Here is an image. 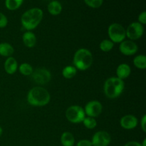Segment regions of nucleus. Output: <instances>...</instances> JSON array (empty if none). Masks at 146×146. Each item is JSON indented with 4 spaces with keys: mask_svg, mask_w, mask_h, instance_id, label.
Segmentation results:
<instances>
[{
    "mask_svg": "<svg viewBox=\"0 0 146 146\" xmlns=\"http://www.w3.org/2000/svg\"><path fill=\"white\" fill-rule=\"evenodd\" d=\"M43 17L44 13L41 9L37 7L31 8L26 11L21 16V25L27 31H32L39 25Z\"/></svg>",
    "mask_w": 146,
    "mask_h": 146,
    "instance_id": "nucleus-1",
    "label": "nucleus"
},
{
    "mask_svg": "<svg viewBox=\"0 0 146 146\" xmlns=\"http://www.w3.org/2000/svg\"><path fill=\"white\" fill-rule=\"evenodd\" d=\"M51 100L48 91L42 86H35L29 90L27 94V101L33 106H44Z\"/></svg>",
    "mask_w": 146,
    "mask_h": 146,
    "instance_id": "nucleus-2",
    "label": "nucleus"
},
{
    "mask_svg": "<svg viewBox=\"0 0 146 146\" xmlns=\"http://www.w3.org/2000/svg\"><path fill=\"white\" fill-rule=\"evenodd\" d=\"M125 88L123 80L116 76L110 77L104 83V92L106 96L110 99H114L121 95Z\"/></svg>",
    "mask_w": 146,
    "mask_h": 146,
    "instance_id": "nucleus-3",
    "label": "nucleus"
},
{
    "mask_svg": "<svg viewBox=\"0 0 146 146\" xmlns=\"http://www.w3.org/2000/svg\"><path fill=\"white\" fill-rule=\"evenodd\" d=\"M94 61L93 54L88 49L81 48L75 52L73 58L74 66L79 71H86L91 66Z\"/></svg>",
    "mask_w": 146,
    "mask_h": 146,
    "instance_id": "nucleus-4",
    "label": "nucleus"
},
{
    "mask_svg": "<svg viewBox=\"0 0 146 146\" xmlns=\"http://www.w3.org/2000/svg\"><path fill=\"white\" fill-rule=\"evenodd\" d=\"M65 115L66 119L72 123H82L86 116L84 108L77 105H73L68 107L66 111Z\"/></svg>",
    "mask_w": 146,
    "mask_h": 146,
    "instance_id": "nucleus-5",
    "label": "nucleus"
},
{
    "mask_svg": "<svg viewBox=\"0 0 146 146\" xmlns=\"http://www.w3.org/2000/svg\"><path fill=\"white\" fill-rule=\"evenodd\" d=\"M108 34L113 43H121L126 38L125 29L118 23H113L108 27Z\"/></svg>",
    "mask_w": 146,
    "mask_h": 146,
    "instance_id": "nucleus-6",
    "label": "nucleus"
},
{
    "mask_svg": "<svg viewBox=\"0 0 146 146\" xmlns=\"http://www.w3.org/2000/svg\"><path fill=\"white\" fill-rule=\"evenodd\" d=\"M144 34V27L138 21L132 22L125 29V34L129 40L135 41L143 36Z\"/></svg>",
    "mask_w": 146,
    "mask_h": 146,
    "instance_id": "nucleus-7",
    "label": "nucleus"
},
{
    "mask_svg": "<svg viewBox=\"0 0 146 146\" xmlns=\"http://www.w3.org/2000/svg\"><path fill=\"white\" fill-rule=\"evenodd\" d=\"M31 78L36 84L44 85L49 82L51 79V74L45 68H38L33 71Z\"/></svg>",
    "mask_w": 146,
    "mask_h": 146,
    "instance_id": "nucleus-8",
    "label": "nucleus"
},
{
    "mask_svg": "<svg viewBox=\"0 0 146 146\" xmlns=\"http://www.w3.org/2000/svg\"><path fill=\"white\" fill-rule=\"evenodd\" d=\"M86 115L92 118H96L99 116L103 111V105L100 101L93 100L86 104L84 108Z\"/></svg>",
    "mask_w": 146,
    "mask_h": 146,
    "instance_id": "nucleus-9",
    "label": "nucleus"
},
{
    "mask_svg": "<svg viewBox=\"0 0 146 146\" xmlns=\"http://www.w3.org/2000/svg\"><path fill=\"white\" fill-rule=\"evenodd\" d=\"M91 141L92 146H108L111 142V136L106 131H98L94 133Z\"/></svg>",
    "mask_w": 146,
    "mask_h": 146,
    "instance_id": "nucleus-10",
    "label": "nucleus"
},
{
    "mask_svg": "<svg viewBox=\"0 0 146 146\" xmlns=\"http://www.w3.org/2000/svg\"><path fill=\"white\" fill-rule=\"evenodd\" d=\"M120 52L123 55L129 56L135 55L138 50V46L136 43L132 40H124L120 43L119 46Z\"/></svg>",
    "mask_w": 146,
    "mask_h": 146,
    "instance_id": "nucleus-11",
    "label": "nucleus"
},
{
    "mask_svg": "<svg viewBox=\"0 0 146 146\" xmlns=\"http://www.w3.org/2000/svg\"><path fill=\"white\" fill-rule=\"evenodd\" d=\"M138 124V120L135 115L128 114L125 115L120 120V125L123 129L132 130L136 128Z\"/></svg>",
    "mask_w": 146,
    "mask_h": 146,
    "instance_id": "nucleus-12",
    "label": "nucleus"
},
{
    "mask_svg": "<svg viewBox=\"0 0 146 146\" xmlns=\"http://www.w3.org/2000/svg\"><path fill=\"white\" fill-rule=\"evenodd\" d=\"M4 68L6 73L9 75L15 74L16 71L18 69V63L17 61L12 56L8 57L6 59L4 64Z\"/></svg>",
    "mask_w": 146,
    "mask_h": 146,
    "instance_id": "nucleus-13",
    "label": "nucleus"
},
{
    "mask_svg": "<svg viewBox=\"0 0 146 146\" xmlns=\"http://www.w3.org/2000/svg\"><path fill=\"white\" fill-rule=\"evenodd\" d=\"M22 41L24 46L28 48H33L36 46L37 38L35 34L31 31H27L23 34Z\"/></svg>",
    "mask_w": 146,
    "mask_h": 146,
    "instance_id": "nucleus-14",
    "label": "nucleus"
},
{
    "mask_svg": "<svg viewBox=\"0 0 146 146\" xmlns=\"http://www.w3.org/2000/svg\"><path fill=\"white\" fill-rule=\"evenodd\" d=\"M131 74V68L128 64H121L116 68V77L123 80L129 77Z\"/></svg>",
    "mask_w": 146,
    "mask_h": 146,
    "instance_id": "nucleus-15",
    "label": "nucleus"
},
{
    "mask_svg": "<svg viewBox=\"0 0 146 146\" xmlns=\"http://www.w3.org/2000/svg\"><path fill=\"white\" fill-rule=\"evenodd\" d=\"M48 13L53 16H57L62 11V5L61 3L56 0H54L49 2L47 7Z\"/></svg>",
    "mask_w": 146,
    "mask_h": 146,
    "instance_id": "nucleus-16",
    "label": "nucleus"
},
{
    "mask_svg": "<svg viewBox=\"0 0 146 146\" xmlns=\"http://www.w3.org/2000/svg\"><path fill=\"white\" fill-rule=\"evenodd\" d=\"M14 53V48L7 42L0 43V56L4 57H10Z\"/></svg>",
    "mask_w": 146,
    "mask_h": 146,
    "instance_id": "nucleus-17",
    "label": "nucleus"
},
{
    "mask_svg": "<svg viewBox=\"0 0 146 146\" xmlns=\"http://www.w3.org/2000/svg\"><path fill=\"white\" fill-rule=\"evenodd\" d=\"M61 143L62 146H74L75 144V138L70 132H64L61 135Z\"/></svg>",
    "mask_w": 146,
    "mask_h": 146,
    "instance_id": "nucleus-18",
    "label": "nucleus"
},
{
    "mask_svg": "<svg viewBox=\"0 0 146 146\" xmlns=\"http://www.w3.org/2000/svg\"><path fill=\"white\" fill-rule=\"evenodd\" d=\"M133 65L137 68L145 70L146 68V56L144 54H140L133 58Z\"/></svg>",
    "mask_w": 146,
    "mask_h": 146,
    "instance_id": "nucleus-19",
    "label": "nucleus"
},
{
    "mask_svg": "<svg viewBox=\"0 0 146 146\" xmlns=\"http://www.w3.org/2000/svg\"><path fill=\"white\" fill-rule=\"evenodd\" d=\"M77 74V69L74 66L68 65L64 67L62 70V75L66 79H71Z\"/></svg>",
    "mask_w": 146,
    "mask_h": 146,
    "instance_id": "nucleus-20",
    "label": "nucleus"
},
{
    "mask_svg": "<svg viewBox=\"0 0 146 146\" xmlns=\"http://www.w3.org/2000/svg\"><path fill=\"white\" fill-rule=\"evenodd\" d=\"M18 69L19 72L25 76H30L32 74L34 69L31 64L28 63H23L19 66H18Z\"/></svg>",
    "mask_w": 146,
    "mask_h": 146,
    "instance_id": "nucleus-21",
    "label": "nucleus"
},
{
    "mask_svg": "<svg viewBox=\"0 0 146 146\" xmlns=\"http://www.w3.org/2000/svg\"><path fill=\"white\" fill-rule=\"evenodd\" d=\"M24 0H5V6L10 11L17 10L22 5Z\"/></svg>",
    "mask_w": 146,
    "mask_h": 146,
    "instance_id": "nucleus-22",
    "label": "nucleus"
},
{
    "mask_svg": "<svg viewBox=\"0 0 146 146\" xmlns=\"http://www.w3.org/2000/svg\"><path fill=\"white\" fill-rule=\"evenodd\" d=\"M114 43L110 39H104L99 44V48L104 52H109L113 48Z\"/></svg>",
    "mask_w": 146,
    "mask_h": 146,
    "instance_id": "nucleus-23",
    "label": "nucleus"
},
{
    "mask_svg": "<svg viewBox=\"0 0 146 146\" xmlns=\"http://www.w3.org/2000/svg\"><path fill=\"white\" fill-rule=\"evenodd\" d=\"M82 123H84V126L88 128V129H94L97 125L96 120L94 118H92V117L86 116V118H84Z\"/></svg>",
    "mask_w": 146,
    "mask_h": 146,
    "instance_id": "nucleus-24",
    "label": "nucleus"
},
{
    "mask_svg": "<svg viewBox=\"0 0 146 146\" xmlns=\"http://www.w3.org/2000/svg\"><path fill=\"white\" fill-rule=\"evenodd\" d=\"M86 4L93 9L99 8L102 6L104 0H84Z\"/></svg>",
    "mask_w": 146,
    "mask_h": 146,
    "instance_id": "nucleus-25",
    "label": "nucleus"
},
{
    "mask_svg": "<svg viewBox=\"0 0 146 146\" xmlns=\"http://www.w3.org/2000/svg\"><path fill=\"white\" fill-rule=\"evenodd\" d=\"M8 24V19L3 13L0 12V28H5Z\"/></svg>",
    "mask_w": 146,
    "mask_h": 146,
    "instance_id": "nucleus-26",
    "label": "nucleus"
},
{
    "mask_svg": "<svg viewBox=\"0 0 146 146\" xmlns=\"http://www.w3.org/2000/svg\"><path fill=\"white\" fill-rule=\"evenodd\" d=\"M138 20V22H139L140 24H141L142 25H144V24H146V11H142V12L139 14Z\"/></svg>",
    "mask_w": 146,
    "mask_h": 146,
    "instance_id": "nucleus-27",
    "label": "nucleus"
},
{
    "mask_svg": "<svg viewBox=\"0 0 146 146\" xmlns=\"http://www.w3.org/2000/svg\"><path fill=\"white\" fill-rule=\"evenodd\" d=\"M76 146H92L91 141L87 139H83L78 141Z\"/></svg>",
    "mask_w": 146,
    "mask_h": 146,
    "instance_id": "nucleus-28",
    "label": "nucleus"
},
{
    "mask_svg": "<svg viewBox=\"0 0 146 146\" xmlns=\"http://www.w3.org/2000/svg\"><path fill=\"white\" fill-rule=\"evenodd\" d=\"M141 127L144 133L146 132V115H143L141 120Z\"/></svg>",
    "mask_w": 146,
    "mask_h": 146,
    "instance_id": "nucleus-29",
    "label": "nucleus"
},
{
    "mask_svg": "<svg viewBox=\"0 0 146 146\" xmlns=\"http://www.w3.org/2000/svg\"><path fill=\"white\" fill-rule=\"evenodd\" d=\"M124 146H141V145L140 143L137 142V141H129V142L126 143L124 145Z\"/></svg>",
    "mask_w": 146,
    "mask_h": 146,
    "instance_id": "nucleus-30",
    "label": "nucleus"
},
{
    "mask_svg": "<svg viewBox=\"0 0 146 146\" xmlns=\"http://www.w3.org/2000/svg\"><path fill=\"white\" fill-rule=\"evenodd\" d=\"M141 146H146V139L145 138H144L143 141V142L141 143Z\"/></svg>",
    "mask_w": 146,
    "mask_h": 146,
    "instance_id": "nucleus-31",
    "label": "nucleus"
},
{
    "mask_svg": "<svg viewBox=\"0 0 146 146\" xmlns=\"http://www.w3.org/2000/svg\"><path fill=\"white\" fill-rule=\"evenodd\" d=\"M2 133H3V129L1 126H0V136L2 135Z\"/></svg>",
    "mask_w": 146,
    "mask_h": 146,
    "instance_id": "nucleus-32",
    "label": "nucleus"
}]
</instances>
